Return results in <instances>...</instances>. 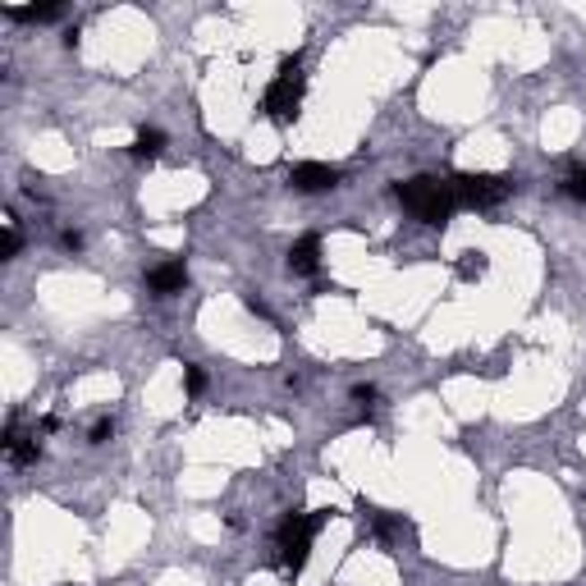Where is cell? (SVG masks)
Returning a JSON list of instances; mask_svg holds the SVG:
<instances>
[{"label":"cell","instance_id":"12","mask_svg":"<svg viewBox=\"0 0 586 586\" xmlns=\"http://www.w3.org/2000/svg\"><path fill=\"white\" fill-rule=\"evenodd\" d=\"M564 192L573 202H586V170H568V179H564Z\"/></svg>","mask_w":586,"mask_h":586},{"label":"cell","instance_id":"10","mask_svg":"<svg viewBox=\"0 0 586 586\" xmlns=\"http://www.w3.org/2000/svg\"><path fill=\"white\" fill-rule=\"evenodd\" d=\"M10 19H19V23H51V19H60L64 10L60 5H28V10H5Z\"/></svg>","mask_w":586,"mask_h":586},{"label":"cell","instance_id":"14","mask_svg":"<svg viewBox=\"0 0 586 586\" xmlns=\"http://www.w3.org/2000/svg\"><path fill=\"white\" fill-rule=\"evenodd\" d=\"M183 385H188V395H202V385H207L202 367H183Z\"/></svg>","mask_w":586,"mask_h":586},{"label":"cell","instance_id":"13","mask_svg":"<svg viewBox=\"0 0 586 586\" xmlns=\"http://www.w3.org/2000/svg\"><path fill=\"white\" fill-rule=\"evenodd\" d=\"M19 243H23V239H19V225L10 220V225H5V243H0V257H14Z\"/></svg>","mask_w":586,"mask_h":586},{"label":"cell","instance_id":"8","mask_svg":"<svg viewBox=\"0 0 586 586\" xmlns=\"http://www.w3.org/2000/svg\"><path fill=\"white\" fill-rule=\"evenodd\" d=\"M5 454H10V463H32V458H37V440L19 436V426L10 421V431H5Z\"/></svg>","mask_w":586,"mask_h":586},{"label":"cell","instance_id":"3","mask_svg":"<svg viewBox=\"0 0 586 586\" xmlns=\"http://www.w3.org/2000/svg\"><path fill=\"white\" fill-rule=\"evenodd\" d=\"M449 188H454V202L458 207H499L504 198L514 192V179L509 174H486V170H467V174H454L449 179Z\"/></svg>","mask_w":586,"mask_h":586},{"label":"cell","instance_id":"1","mask_svg":"<svg viewBox=\"0 0 586 586\" xmlns=\"http://www.w3.org/2000/svg\"><path fill=\"white\" fill-rule=\"evenodd\" d=\"M399 202H403V211L412 216V220H421V225H449V216L458 211V202H454V188L449 183H440V179H431V174H417V179H403L399 188Z\"/></svg>","mask_w":586,"mask_h":586},{"label":"cell","instance_id":"11","mask_svg":"<svg viewBox=\"0 0 586 586\" xmlns=\"http://www.w3.org/2000/svg\"><path fill=\"white\" fill-rule=\"evenodd\" d=\"M486 270V252H463V261H458V276L463 280H477Z\"/></svg>","mask_w":586,"mask_h":586},{"label":"cell","instance_id":"9","mask_svg":"<svg viewBox=\"0 0 586 586\" xmlns=\"http://www.w3.org/2000/svg\"><path fill=\"white\" fill-rule=\"evenodd\" d=\"M161 147H166V133H161V129H142L138 142H133V156H138V161H156Z\"/></svg>","mask_w":586,"mask_h":586},{"label":"cell","instance_id":"2","mask_svg":"<svg viewBox=\"0 0 586 586\" xmlns=\"http://www.w3.org/2000/svg\"><path fill=\"white\" fill-rule=\"evenodd\" d=\"M330 514L335 509H311V514H285V522H280V564L298 577L302 573V564H307V555H311V540H317V531L330 522Z\"/></svg>","mask_w":586,"mask_h":586},{"label":"cell","instance_id":"15","mask_svg":"<svg viewBox=\"0 0 586 586\" xmlns=\"http://www.w3.org/2000/svg\"><path fill=\"white\" fill-rule=\"evenodd\" d=\"M110 436H115V421H97L92 426V445H106Z\"/></svg>","mask_w":586,"mask_h":586},{"label":"cell","instance_id":"5","mask_svg":"<svg viewBox=\"0 0 586 586\" xmlns=\"http://www.w3.org/2000/svg\"><path fill=\"white\" fill-rule=\"evenodd\" d=\"M289 183H293L298 192H326V188L339 183V170H335V166H321V161H307V166H293Z\"/></svg>","mask_w":586,"mask_h":586},{"label":"cell","instance_id":"4","mask_svg":"<svg viewBox=\"0 0 586 586\" xmlns=\"http://www.w3.org/2000/svg\"><path fill=\"white\" fill-rule=\"evenodd\" d=\"M298 101H302V73H298V55L280 64L276 73V83L266 88V115L276 124H289L293 115H298Z\"/></svg>","mask_w":586,"mask_h":586},{"label":"cell","instance_id":"16","mask_svg":"<svg viewBox=\"0 0 586 586\" xmlns=\"http://www.w3.org/2000/svg\"><path fill=\"white\" fill-rule=\"evenodd\" d=\"M353 399H362V403H371V399H376V389H371V385H358V389H353Z\"/></svg>","mask_w":586,"mask_h":586},{"label":"cell","instance_id":"7","mask_svg":"<svg viewBox=\"0 0 586 586\" xmlns=\"http://www.w3.org/2000/svg\"><path fill=\"white\" fill-rule=\"evenodd\" d=\"M317 266H321V239L317 234H302V239L289 248V270L293 276H311Z\"/></svg>","mask_w":586,"mask_h":586},{"label":"cell","instance_id":"6","mask_svg":"<svg viewBox=\"0 0 586 586\" xmlns=\"http://www.w3.org/2000/svg\"><path fill=\"white\" fill-rule=\"evenodd\" d=\"M183 285H188V270H183V261H166V266L147 270V289H151L156 298H170V293H179Z\"/></svg>","mask_w":586,"mask_h":586}]
</instances>
